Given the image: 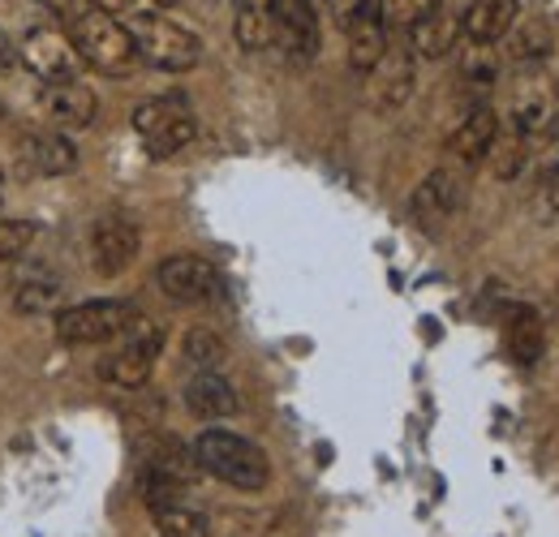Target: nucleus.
I'll use <instances>...</instances> for the list:
<instances>
[{"mask_svg": "<svg viewBox=\"0 0 559 537\" xmlns=\"http://www.w3.org/2000/svg\"><path fill=\"white\" fill-rule=\"evenodd\" d=\"M194 461H199V469H207L224 486L246 490V494H254L272 481V465H267L263 448L237 430H224V426H211L194 439Z\"/></svg>", "mask_w": 559, "mask_h": 537, "instance_id": "obj_1", "label": "nucleus"}, {"mask_svg": "<svg viewBox=\"0 0 559 537\" xmlns=\"http://www.w3.org/2000/svg\"><path fill=\"white\" fill-rule=\"evenodd\" d=\"M70 39L82 57V65L99 69L108 77H130L134 65H139V48H134V35L121 17L104 13V9H86L70 17Z\"/></svg>", "mask_w": 559, "mask_h": 537, "instance_id": "obj_2", "label": "nucleus"}, {"mask_svg": "<svg viewBox=\"0 0 559 537\" xmlns=\"http://www.w3.org/2000/svg\"><path fill=\"white\" fill-rule=\"evenodd\" d=\"M126 26H130V35H134L139 61H146L151 69L181 73V69H194L203 61V39H199V31H190L186 22L168 17L164 9H146L139 17H130Z\"/></svg>", "mask_w": 559, "mask_h": 537, "instance_id": "obj_3", "label": "nucleus"}, {"mask_svg": "<svg viewBox=\"0 0 559 537\" xmlns=\"http://www.w3.org/2000/svg\"><path fill=\"white\" fill-rule=\"evenodd\" d=\"M139 310L130 301H112V297H99V301H82L57 314V339L61 344H112L134 327Z\"/></svg>", "mask_w": 559, "mask_h": 537, "instance_id": "obj_4", "label": "nucleus"}, {"mask_svg": "<svg viewBox=\"0 0 559 537\" xmlns=\"http://www.w3.org/2000/svg\"><path fill=\"white\" fill-rule=\"evenodd\" d=\"M134 130L142 134L146 142V155L151 159H173V155H181L194 134H199V126H194V112L181 104V99H146L134 108Z\"/></svg>", "mask_w": 559, "mask_h": 537, "instance_id": "obj_5", "label": "nucleus"}, {"mask_svg": "<svg viewBox=\"0 0 559 537\" xmlns=\"http://www.w3.org/2000/svg\"><path fill=\"white\" fill-rule=\"evenodd\" d=\"M159 344H164V332L134 319L130 336L121 339V344L99 361V379H104L108 387H121V392L146 387V379H151V370H155V357H159Z\"/></svg>", "mask_w": 559, "mask_h": 537, "instance_id": "obj_6", "label": "nucleus"}, {"mask_svg": "<svg viewBox=\"0 0 559 537\" xmlns=\"http://www.w3.org/2000/svg\"><path fill=\"white\" fill-rule=\"evenodd\" d=\"M17 61L39 82H73L82 73V57L73 48L70 31H57V26H31L17 39Z\"/></svg>", "mask_w": 559, "mask_h": 537, "instance_id": "obj_7", "label": "nucleus"}, {"mask_svg": "<svg viewBox=\"0 0 559 537\" xmlns=\"http://www.w3.org/2000/svg\"><path fill=\"white\" fill-rule=\"evenodd\" d=\"M139 250H142V232L126 211L95 215V224L86 232V254H91V267L99 271V275H121V271L139 259Z\"/></svg>", "mask_w": 559, "mask_h": 537, "instance_id": "obj_8", "label": "nucleus"}, {"mask_svg": "<svg viewBox=\"0 0 559 537\" xmlns=\"http://www.w3.org/2000/svg\"><path fill=\"white\" fill-rule=\"evenodd\" d=\"M465 4L469 0H435L418 22L405 31L409 35V52L421 61H443L456 39H461V26H465Z\"/></svg>", "mask_w": 559, "mask_h": 537, "instance_id": "obj_9", "label": "nucleus"}, {"mask_svg": "<svg viewBox=\"0 0 559 537\" xmlns=\"http://www.w3.org/2000/svg\"><path fill=\"white\" fill-rule=\"evenodd\" d=\"M155 284H159L164 297H173V301H181V306H199V301H211V297H215L219 275H215V267H211L207 259H199V254H173V259L159 263Z\"/></svg>", "mask_w": 559, "mask_h": 537, "instance_id": "obj_10", "label": "nucleus"}, {"mask_svg": "<svg viewBox=\"0 0 559 537\" xmlns=\"http://www.w3.org/2000/svg\"><path fill=\"white\" fill-rule=\"evenodd\" d=\"M461 202H465V177L452 172V168H435V172L421 177V186L414 190L409 215L418 219L421 228H439L461 211Z\"/></svg>", "mask_w": 559, "mask_h": 537, "instance_id": "obj_11", "label": "nucleus"}, {"mask_svg": "<svg viewBox=\"0 0 559 537\" xmlns=\"http://www.w3.org/2000/svg\"><path fill=\"white\" fill-rule=\"evenodd\" d=\"M39 112L57 130H86L95 121V112H99V95L82 77H73V82H44Z\"/></svg>", "mask_w": 559, "mask_h": 537, "instance_id": "obj_12", "label": "nucleus"}, {"mask_svg": "<svg viewBox=\"0 0 559 537\" xmlns=\"http://www.w3.org/2000/svg\"><path fill=\"white\" fill-rule=\"evenodd\" d=\"M276 13V44L293 61H310L319 52V22L306 0H272Z\"/></svg>", "mask_w": 559, "mask_h": 537, "instance_id": "obj_13", "label": "nucleus"}, {"mask_svg": "<svg viewBox=\"0 0 559 537\" xmlns=\"http://www.w3.org/2000/svg\"><path fill=\"white\" fill-rule=\"evenodd\" d=\"M345 31H349V65L357 73H370V69L388 57V35L392 31L379 17V0H366L349 22H345Z\"/></svg>", "mask_w": 559, "mask_h": 537, "instance_id": "obj_14", "label": "nucleus"}, {"mask_svg": "<svg viewBox=\"0 0 559 537\" xmlns=\"http://www.w3.org/2000/svg\"><path fill=\"white\" fill-rule=\"evenodd\" d=\"M495 134H499V117H495V108L478 104V108H469V112L461 117V126L448 134V155L461 159V164H483L490 151V142H495Z\"/></svg>", "mask_w": 559, "mask_h": 537, "instance_id": "obj_15", "label": "nucleus"}, {"mask_svg": "<svg viewBox=\"0 0 559 537\" xmlns=\"http://www.w3.org/2000/svg\"><path fill=\"white\" fill-rule=\"evenodd\" d=\"M516 0H469L465 4V26H461V35L469 39V44H478V48H490V44H499L508 31H512V22H516Z\"/></svg>", "mask_w": 559, "mask_h": 537, "instance_id": "obj_16", "label": "nucleus"}, {"mask_svg": "<svg viewBox=\"0 0 559 537\" xmlns=\"http://www.w3.org/2000/svg\"><path fill=\"white\" fill-rule=\"evenodd\" d=\"M414 95V61H409V52H388L379 65L370 69V99L383 108V112H392V108H401L405 99Z\"/></svg>", "mask_w": 559, "mask_h": 537, "instance_id": "obj_17", "label": "nucleus"}, {"mask_svg": "<svg viewBox=\"0 0 559 537\" xmlns=\"http://www.w3.org/2000/svg\"><path fill=\"white\" fill-rule=\"evenodd\" d=\"M186 404L194 417L203 421H219V417H233L237 413V392L228 379H219L215 370H199L190 383H186Z\"/></svg>", "mask_w": 559, "mask_h": 537, "instance_id": "obj_18", "label": "nucleus"}, {"mask_svg": "<svg viewBox=\"0 0 559 537\" xmlns=\"http://www.w3.org/2000/svg\"><path fill=\"white\" fill-rule=\"evenodd\" d=\"M9 301H13L17 314H48V310L61 301V279H57L52 271H31L26 279L13 284Z\"/></svg>", "mask_w": 559, "mask_h": 537, "instance_id": "obj_19", "label": "nucleus"}, {"mask_svg": "<svg viewBox=\"0 0 559 537\" xmlns=\"http://www.w3.org/2000/svg\"><path fill=\"white\" fill-rule=\"evenodd\" d=\"M181 494H186V477L173 469L168 461H155L151 469L142 473V503L159 516L168 508H181Z\"/></svg>", "mask_w": 559, "mask_h": 537, "instance_id": "obj_20", "label": "nucleus"}, {"mask_svg": "<svg viewBox=\"0 0 559 537\" xmlns=\"http://www.w3.org/2000/svg\"><path fill=\"white\" fill-rule=\"evenodd\" d=\"M233 35L246 52H267L276 44V13L272 4H241L237 9V22H233Z\"/></svg>", "mask_w": 559, "mask_h": 537, "instance_id": "obj_21", "label": "nucleus"}, {"mask_svg": "<svg viewBox=\"0 0 559 537\" xmlns=\"http://www.w3.org/2000/svg\"><path fill=\"white\" fill-rule=\"evenodd\" d=\"M31 164H35V172L39 177H66L78 168V151H73V142L66 134H35L31 138Z\"/></svg>", "mask_w": 559, "mask_h": 537, "instance_id": "obj_22", "label": "nucleus"}, {"mask_svg": "<svg viewBox=\"0 0 559 537\" xmlns=\"http://www.w3.org/2000/svg\"><path fill=\"white\" fill-rule=\"evenodd\" d=\"M551 48H556V26L551 22H525V26H516L512 31V39H508V57L516 61V65H538V61H547L551 57Z\"/></svg>", "mask_w": 559, "mask_h": 537, "instance_id": "obj_23", "label": "nucleus"}, {"mask_svg": "<svg viewBox=\"0 0 559 537\" xmlns=\"http://www.w3.org/2000/svg\"><path fill=\"white\" fill-rule=\"evenodd\" d=\"M530 155H534V142H530V138H521L516 130H503V134H495V142H490V151H487L490 172H495L499 181H512V177L525 172Z\"/></svg>", "mask_w": 559, "mask_h": 537, "instance_id": "obj_24", "label": "nucleus"}, {"mask_svg": "<svg viewBox=\"0 0 559 537\" xmlns=\"http://www.w3.org/2000/svg\"><path fill=\"white\" fill-rule=\"evenodd\" d=\"M556 126V108H551V95H525V99H516V108H512V117H508V130H516L521 138H530L534 146H538V138L547 134Z\"/></svg>", "mask_w": 559, "mask_h": 537, "instance_id": "obj_25", "label": "nucleus"}, {"mask_svg": "<svg viewBox=\"0 0 559 537\" xmlns=\"http://www.w3.org/2000/svg\"><path fill=\"white\" fill-rule=\"evenodd\" d=\"M508 348H512V357L525 361V366L543 353V327H538L534 310H512V319H508Z\"/></svg>", "mask_w": 559, "mask_h": 537, "instance_id": "obj_26", "label": "nucleus"}, {"mask_svg": "<svg viewBox=\"0 0 559 537\" xmlns=\"http://www.w3.org/2000/svg\"><path fill=\"white\" fill-rule=\"evenodd\" d=\"M181 348H186V361L194 370H215L224 361V339L215 336L211 327H190L186 339H181Z\"/></svg>", "mask_w": 559, "mask_h": 537, "instance_id": "obj_27", "label": "nucleus"}, {"mask_svg": "<svg viewBox=\"0 0 559 537\" xmlns=\"http://www.w3.org/2000/svg\"><path fill=\"white\" fill-rule=\"evenodd\" d=\"M155 521H159V537H207V516L190 508H168Z\"/></svg>", "mask_w": 559, "mask_h": 537, "instance_id": "obj_28", "label": "nucleus"}, {"mask_svg": "<svg viewBox=\"0 0 559 537\" xmlns=\"http://www.w3.org/2000/svg\"><path fill=\"white\" fill-rule=\"evenodd\" d=\"M31 241H35V224L31 219H0V263L22 259Z\"/></svg>", "mask_w": 559, "mask_h": 537, "instance_id": "obj_29", "label": "nucleus"}, {"mask_svg": "<svg viewBox=\"0 0 559 537\" xmlns=\"http://www.w3.org/2000/svg\"><path fill=\"white\" fill-rule=\"evenodd\" d=\"M435 0H379V17L388 31H409Z\"/></svg>", "mask_w": 559, "mask_h": 537, "instance_id": "obj_30", "label": "nucleus"}, {"mask_svg": "<svg viewBox=\"0 0 559 537\" xmlns=\"http://www.w3.org/2000/svg\"><path fill=\"white\" fill-rule=\"evenodd\" d=\"M95 9H104V13H112V17H121V22H130V17H139L146 9H155L151 0H91Z\"/></svg>", "mask_w": 559, "mask_h": 537, "instance_id": "obj_31", "label": "nucleus"}, {"mask_svg": "<svg viewBox=\"0 0 559 537\" xmlns=\"http://www.w3.org/2000/svg\"><path fill=\"white\" fill-rule=\"evenodd\" d=\"M543 177H559V117L556 126L543 134Z\"/></svg>", "mask_w": 559, "mask_h": 537, "instance_id": "obj_32", "label": "nucleus"}, {"mask_svg": "<svg viewBox=\"0 0 559 537\" xmlns=\"http://www.w3.org/2000/svg\"><path fill=\"white\" fill-rule=\"evenodd\" d=\"M35 4H44V9H52L57 17H78V13H86L91 9V0H35Z\"/></svg>", "mask_w": 559, "mask_h": 537, "instance_id": "obj_33", "label": "nucleus"}, {"mask_svg": "<svg viewBox=\"0 0 559 537\" xmlns=\"http://www.w3.org/2000/svg\"><path fill=\"white\" fill-rule=\"evenodd\" d=\"M323 4H328V9H332V17L345 26V22H349V17L361 9V4H366V0H323Z\"/></svg>", "mask_w": 559, "mask_h": 537, "instance_id": "obj_34", "label": "nucleus"}, {"mask_svg": "<svg viewBox=\"0 0 559 537\" xmlns=\"http://www.w3.org/2000/svg\"><path fill=\"white\" fill-rule=\"evenodd\" d=\"M13 65H17V44L0 31V69H13Z\"/></svg>", "mask_w": 559, "mask_h": 537, "instance_id": "obj_35", "label": "nucleus"}, {"mask_svg": "<svg viewBox=\"0 0 559 537\" xmlns=\"http://www.w3.org/2000/svg\"><path fill=\"white\" fill-rule=\"evenodd\" d=\"M151 4H155V9H159V4H177V0H151Z\"/></svg>", "mask_w": 559, "mask_h": 537, "instance_id": "obj_36", "label": "nucleus"}, {"mask_svg": "<svg viewBox=\"0 0 559 537\" xmlns=\"http://www.w3.org/2000/svg\"><path fill=\"white\" fill-rule=\"evenodd\" d=\"M306 4H310V9H319V4H323V0H306Z\"/></svg>", "mask_w": 559, "mask_h": 537, "instance_id": "obj_37", "label": "nucleus"}, {"mask_svg": "<svg viewBox=\"0 0 559 537\" xmlns=\"http://www.w3.org/2000/svg\"><path fill=\"white\" fill-rule=\"evenodd\" d=\"M0 121H4V104H0Z\"/></svg>", "mask_w": 559, "mask_h": 537, "instance_id": "obj_38", "label": "nucleus"}, {"mask_svg": "<svg viewBox=\"0 0 559 537\" xmlns=\"http://www.w3.org/2000/svg\"><path fill=\"white\" fill-rule=\"evenodd\" d=\"M556 95H559V82H556Z\"/></svg>", "mask_w": 559, "mask_h": 537, "instance_id": "obj_39", "label": "nucleus"}]
</instances>
